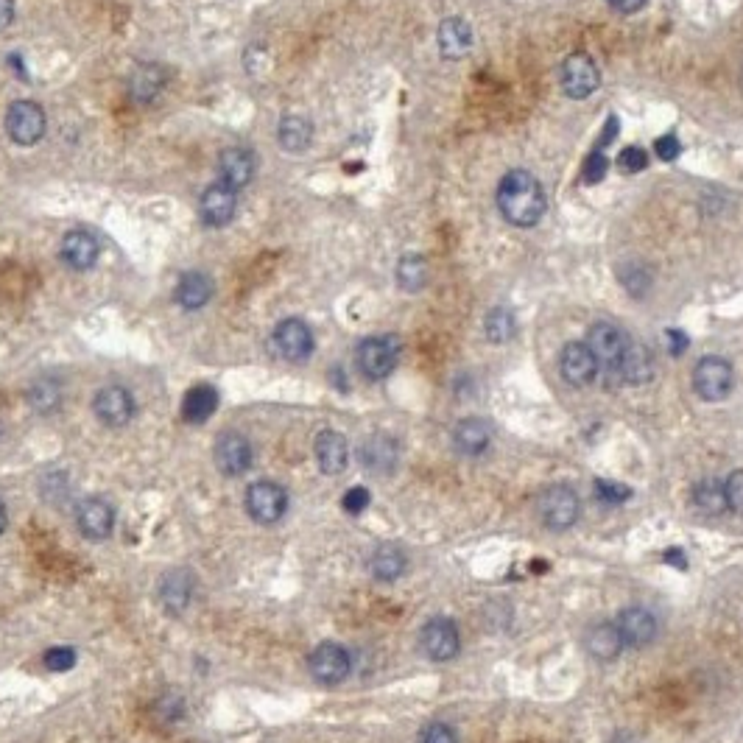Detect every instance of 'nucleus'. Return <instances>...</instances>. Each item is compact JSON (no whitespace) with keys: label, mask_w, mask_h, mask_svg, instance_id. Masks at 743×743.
I'll use <instances>...</instances> for the list:
<instances>
[{"label":"nucleus","mask_w":743,"mask_h":743,"mask_svg":"<svg viewBox=\"0 0 743 743\" xmlns=\"http://www.w3.org/2000/svg\"><path fill=\"white\" fill-rule=\"evenodd\" d=\"M545 190L528 171H509L498 185V210L512 227H534L545 216Z\"/></svg>","instance_id":"1"},{"label":"nucleus","mask_w":743,"mask_h":743,"mask_svg":"<svg viewBox=\"0 0 743 743\" xmlns=\"http://www.w3.org/2000/svg\"><path fill=\"white\" fill-rule=\"evenodd\" d=\"M629 341L632 338L626 336L618 325L598 322V325L590 327L587 347L593 350L595 361H598V372H604L607 383H621V361Z\"/></svg>","instance_id":"2"},{"label":"nucleus","mask_w":743,"mask_h":743,"mask_svg":"<svg viewBox=\"0 0 743 743\" xmlns=\"http://www.w3.org/2000/svg\"><path fill=\"white\" fill-rule=\"evenodd\" d=\"M358 369L369 380H383L394 372L400 361V341L397 336H369L358 344Z\"/></svg>","instance_id":"3"},{"label":"nucleus","mask_w":743,"mask_h":743,"mask_svg":"<svg viewBox=\"0 0 743 743\" xmlns=\"http://www.w3.org/2000/svg\"><path fill=\"white\" fill-rule=\"evenodd\" d=\"M732 386H735V372H732L730 361L718 355H707L693 369V389L707 403H718L730 397Z\"/></svg>","instance_id":"4"},{"label":"nucleus","mask_w":743,"mask_h":743,"mask_svg":"<svg viewBox=\"0 0 743 743\" xmlns=\"http://www.w3.org/2000/svg\"><path fill=\"white\" fill-rule=\"evenodd\" d=\"M45 109L37 101H14L6 112V132L17 146H34L45 135Z\"/></svg>","instance_id":"5"},{"label":"nucleus","mask_w":743,"mask_h":743,"mask_svg":"<svg viewBox=\"0 0 743 743\" xmlns=\"http://www.w3.org/2000/svg\"><path fill=\"white\" fill-rule=\"evenodd\" d=\"M285 509H288V492L274 481H255L246 489V512L255 523L271 526L277 520H283Z\"/></svg>","instance_id":"6"},{"label":"nucleus","mask_w":743,"mask_h":743,"mask_svg":"<svg viewBox=\"0 0 743 743\" xmlns=\"http://www.w3.org/2000/svg\"><path fill=\"white\" fill-rule=\"evenodd\" d=\"M419 649L425 651V657L433 662L453 660L461 649L459 626L447 618H433L419 632Z\"/></svg>","instance_id":"7"},{"label":"nucleus","mask_w":743,"mask_h":743,"mask_svg":"<svg viewBox=\"0 0 743 743\" xmlns=\"http://www.w3.org/2000/svg\"><path fill=\"white\" fill-rule=\"evenodd\" d=\"M271 347L280 358L299 364V361L311 358L313 352L311 327L305 325L302 319H283L271 333Z\"/></svg>","instance_id":"8"},{"label":"nucleus","mask_w":743,"mask_h":743,"mask_svg":"<svg viewBox=\"0 0 743 743\" xmlns=\"http://www.w3.org/2000/svg\"><path fill=\"white\" fill-rule=\"evenodd\" d=\"M542 523L554 531H565L579 520V495L570 487H548L540 498Z\"/></svg>","instance_id":"9"},{"label":"nucleus","mask_w":743,"mask_h":743,"mask_svg":"<svg viewBox=\"0 0 743 743\" xmlns=\"http://www.w3.org/2000/svg\"><path fill=\"white\" fill-rule=\"evenodd\" d=\"M308 665H311V674L316 682L338 685V682H344L350 676L352 657L350 651L338 646V643H322V646L313 649Z\"/></svg>","instance_id":"10"},{"label":"nucleus","mask_w":743,"mask_h":743,"mask_svg":"<svg viewBox=\"0 0 743 743\" xmlns=\"http://www.w3.org/2000/svg\"><path fill=\"white\" fill-rule=\"evenodd\" d=\"M601 84V76H598V68L595 62L587 54H570L562 65V90L568 98H590V95L598 90Z\"/></svg>","instance_id":"11"},{"label":"nucleus","mask_w":743,"mask_h":743,"mask_svg":"<svg viewBox=\"0 0 743 743\" xmlns=\"http://www.w3.org/2000/svg\"><path fill=\"white\" fill-rule=\"evenodd\" d=\"M93 411L107 428H123L129 419L135 417V397L123 386H104L95 394Z\"/></svg>","instance_id":"12"},{"label":"nucleus","mask_w":743,"mask_h":743,"mask_svg":"<svg viewBox=\"0 0 743 743\" xmlns=\"http://www.w3.org/2000/svg\"><path fill=\"white\" fill-rule=\"evenodd\" d=\"M559 369H562V378L568 380L570 386H576V389H584V386H590L598 378V361H595L593 350L584 341H570L568 347L562 350Z\"/></svg>","instance_id":"13"},{"label":"nucleus","mask_w":743,"mask_h":743,"mask_svg":"<svg viewBox=\"0 0 743 743\" xmlns=\"http://www.w3.org/2000/svg\"><path fill=\"white\" fill-rule=\"evenodd\" d=\"M216 467L224 475H244L252 467V445L244 433L227 431L216 439Z\"/></svg>","instance_id":"14"},{"label":"nucleus","mask_w":743,"mask_h":743,"mask_svg":"<svg viewBox=\"0 0 743 743\" xmlns=\"http://www.w3.org/2000/svg\"><path fill=\"white\" fill-rule=\"evenodd\" d=\"M235 213H238V196L224 182L210 185L199 199V216L207 227H227Z\"/></svg>","instance_id":"15"},{"label":"nucleus","mask_w":743,"mask_h":743,"mask_svg":"<svg viewBox=\"0 0 743 743\" xmlns=\"http://www.w3.org/2000/svg\"><path fill=\"white\" fill-rule=\"evenodd\" d=\"M76 526L87 540L104 542L115 526V512L104 498H87L76 509Z\"/></svg>","instance_id":"16"},{"label":"nucleus","mask_w":743,"mask_h":743,"mask_svg":"<svg viewBox=\"0 0 743 743\" xmlns=\"http://www.w3.org/2000/svg\"><path fill=\"white\" fill-rule=\"evenodd\" d=\"M615 626L621 632L623 646H632V649H643L657 637V618L646 607H626L618 615Z\"/></svg>","instance_id":"17"},{"label":"nucleus","mask_w":743,"mask_h":743,"mask_svg":"<svg viewBox=\"0 0 743 743\" xmlns=\"http://www.w3.org/2000/svg\"><path fill=\"white\" fill-rule=\"evenodd\" d=\"M98 255H101V246L95 241L90 232L84 230H73L62 238V246H59V257L62 263L73 271H87L93 269L98 263Z\"/></svg>","instance_id":"18"},{"label":"nucleus","mask_w":743,"mask_h":743,"mask_svg":"<svg viewBox=\"0 0 743 743\" xmlns=\"http://www.w3.org/2000/svg\"><path fill=\"white\" fill-rule=\"evenodd\" d=\"M313 450H316V461H319V467H322V473L325 475H338L344 473V467H347V461H350V445H347V439L341 436L338 431H322L316 436V442H313Z\"/></svg>","instance_id":"19"},{"label":"nucleus","mask_w":743,"mask_h":743,"mask_svg":"<svg viewBox=\"0 0 743 743\" xmlns=\"http://www.w3.org/2000/svg\"><path fill=\"white\" fill-rule=\"evenodd\" d=\"M473 26L464 17H447L439 26V51L445 59H464L473 51Z\"/></svg>","instance_id":"20"},{"label":"nucleus","mask_w":743,"mask_h":743,"mask_svg":"<svg viewBox=\"0 0 743 743\" xmlns=\"http://www.w3.org/2000/svg\"><path fill=\"white\" fill-rule=\"evenodd\" d=\"M218 174L221 182L232 190L246 188L255 176V157L246 149H224L218 157Z\"/></svg>","instance_id":"21"},{"label":"nucleus","mask_w":743,"mask_h":743,"mask_svg":"<svg viewBox=\"0 0 743 743\" xmlns=\"http://www.w3.org/2000/svg\"><path fill=\"white\" fill-rule=\"evenodd\" d=\"M654 378V355L646 344L640 341H629V347L623 352L621 361V383H632V386H646Z\"/></svg>","instance_id":"22"},{"label":"nucleus","mask_w":743,"mask_h":743,"mask_svg":"<svg viewBox=\"0 0 743 743\" xmlns=\"http://www.w3.org/2000/svg\"><path fill=\"white\" fill-rule=\"evenodd\" d=\"M453 442L464 456H481L489 445H492V425L487 419L467 417L461 419L453 431Z\"/></svg>","instance_id":"23"},{"label":"nucleus","mask_w":743,"mask_h":743,"mask_svg":"<svg viewBox=\"0 0 743 743\" xmlns=\"http://www.w3.org/2000/svg\"><path fill=\"white\" fill-rule=\"evenodd\" d=\"M213 299V280L204 271H188L176 285V302L185 311H199Z\"/></svg>","instance_id":"24"},{"label":"nucleus","mask_w":743,"mask_h":743,"mask_svg":"<svg viewBox=\"0 0 743 743\" xmlns=\"http://www.w3.org/2000/svg\"><path fill=\"white\" fill-rule=\"evenodd\" d=\"M361 464L372 473H392L397 464V445L392 436H369L361 445Z\"/></svg>","instance_id":"25"},{"label":"nucleus","mask_w":743,"mask_h":743,"mask_svg":"<svg viewBox=\"0 0 743 743\" xmlns=\"http://www.w3.org/2000/svg\"><path fill=\"white\" fill-rule=\"evenodd\" d=\"M218 408V392L210 386V383H199V386H193L188 394H185V400H182V417L185 422H193V425H199V422H207V419L216 414Z\"/></svg>","instance_id":"26"},{"label":"nucleus","mask_w":743,"mask_h":743,"mask_svg":"<svg viewBox=\"0 0 743 743\" xmlns=\"http://www.w3.org/2000/svg\"><path fill=\"white\" fill-rule=\"evenodd\" d=\"M190 595H193V576L188 570H171L160 581V601L168 612H182L190 604Z\"/></svg>","instance_id":"27"},{"label":"nucleus","mask_w":743,"mask_h":743,"mask_svg":"<svg viewBox=\"0 0 743 743\" xmlns=\"http://www.w3.org/2000/svg\"><path fill=\"white\" fill-rule=\"evenodd\" d=\"M277 140H280V149L288 151V154H302L313 140L311 121L302 115H285L280 121V129H277Z\"/></svg>","instance_id":"28"},{"label":"nucleus","mask_w":743,"mask_h":743,"mask_svg":"<svg viewBox=\"0 0 743 743\" xmlns=\"http://www.w3.org/2000/svg\"><path fill=\"white\" fill-rule=\"evenodd\" d=\"M587 649L595 660H615L623 649V637L615 623H598L587 635Z\"/></svg>","instance_id":"29"},{"label":"nucleus","mask_w":743,"mask_h":743,"mask_svg":"<svg viewBox=\"0 0 743 743\" xmlns=\"http://www.w3.org/2000/svg\"><path fill=\"white\" fill-rule=\"evenodd\" d=\"M406 554L392 545V542H386V545H380L378 551L372 554V562H369V568H372V576L378 581H394L400 579L403 573H406Z\"/></svg>","instance_id":"30"},{"label":"nucleus","mask_w":743,"mask_h":743,"mask_svg":"<svg viewBox=\"0 0 743 743\" xmlns=\"http://www.w3.org/2000/svg\"><path fill=\"white\" fill-rule=\"evenodd\" d=\"M428 260L422 255H406L397 263V283L403 291H422L428 285Z\"/></svg>","instance_id":"31"},{"label":"nucleus","mask_w":743,"mask_h":743,"mask_svg":"<svg viewBox=\"0 0 743 743\" xmlns=\"http://www.w3.org/2000/svg\"><path fill=\"white\" fill-rule=\"evenodd\" d=\"M168 82V73L160 65H140L132 76V95L137 101H151Z\"/></svg>","instance_id":"32"},{"label":"nucleus","mask_w":743,"mask_h":743,"mask_svg":"<svg viewBox=\"0 0 743 743\" xmlns=\"http://www.w3.org/2000/svg\"><path fill=\"white\" fill-rule=\"evenodd\" d=\"M693 503L702 509L704 514H724L727 512V495H724V484L716 478H704L693 487Z\"/></svg>","instance_id":"33"},{"label":"nucleus","mask_w":743,"mask_h":743,"mask_svg":"<svg viewBox=\"0 0 743 743\" xmlns=\"http://www.w3.org/2000/svg\"><path fill=\"white\" fill-rule=\"evenodd\" d=\"M28 403L34 411H40V414H51L59 408L62 403V386H59V380L54 378H40L31 383V389H28Z\"/></svg>","instance_id":"34"},{"label":"nucleus","mask_w":743,"mask_h":743,"mask_svg":"<svg viewBox=\"0 0 743 743\" xmlns=\"http://www.w3.org/2000/svg\"><path fill=\"white\" fill-rule=\"evenodd\" d=\"M487 338L492 344H506L512 341L517 333V322H514V313L509 308H492L487 313V322H484Z\"/></svg>","instance_id":"35"},{"label":"nucleus","mask_w":743,"mask_h":743,"mask_svg":"<svg viewBox=\"0 0 743 743\" xmlns=\"http://www.w3.org/2000/svg\"><path fill=\"white\" fill-rule=\"evenodd\" d=\"M593 487H595V498L604 500V503H626V500L632 498V489L626 487V484H618V481L598 478Z\"/></svg>","instance_id":"36"},{"label":"nucleus","mask_w":743,"mask_h":743,"mask_svg":"<svg viewBox=\"0 0 743 743\" xmlns=\"http://www.w3.org/2000/svg\"><path fill=\"white\" fill-rule=\"evenodd\" d=\"M42 665H45L48 671H54V674L70 671V668L76 665V651L65 649V646L45 651V657H42Z\"/></svg>","instance_id":"37"},{"label":"nucleus","mask_w":743,"mask_h":743,"mask_svg":"<svg viewBox=\"0 0 743 743\" xmlns=\"http://www.w3.org/2000/svg\"><path fill=\"white\" fill-rule=\"evenodd\" d=\"M724 495H727V509L735 514H743V470H732L724 481Z\"/></svg>","instance_id":"38"},{"label":"nucleus","mask_w":743,"mask_h":743,"mask_svg":"<svg viewBox=\"0 0 743 743\" xmlns=\"http://www.w3.org/2000/svg\"><path fill=\"white\" fill-rule=\"evenodd\" d=\"M609 171V160L604 157V151L595 149L590 157H587V163H584V182L587 185H595V182H601Z\"/></svg>","instance_id":"39"},{"label":"nucleus","mask_w":743,"mask_h":743,"mask_svg":"<svg viewBox=\"0 0 743 743\" xmlns=\"http://www.w3.org/2000/svg\"><path fill=\"white\" fill-rule=\"evenodd\" d=\"M618 165H621V171L623 174H640V171H646L649 168V154L643 149H626L621 154V160H618Z\"/></svg>","instance_id":"40"},{"label":"nucleus","mask_w":743,"mask_h":743,"mask_svg":"<svg viewBox=\"0 0 743 743\" xmlns=\"http://www.w3.org/2000/svg\"><path fill=\"white\" fill-rule=\"evenodd\" d=\"M419 743H459V738L447 724L436 721V724H428L425 730L419 732Z\"/></svg>","instance_id":"41"},{"label":"nucleus","mask_w":743,"mask_h":743,"mask_svg":"<svg viewBox=\"0 0 743 743\" xmlns=\"http://www.w3.org/2000/svg\"><path fill=\"white\" fill-rule=\"evenodd\" d=\"M344 512L347 514H361L369 506V489L364 487H352L347 489V495H344Z\"/></svg>","instance_id":"42"},{"label":"nucleus","mask_w":743,"mask_h":743,"mask_svg":"<svg viewBox=\"0 0 743 743\" xmlns=\"http://www.w3.org/2000/svg\"><path fill=\"white\" fill-rule=\"evenodd\" d=\"M654 151H657V157L660 160H676L679 157V151H682V143L676 140V135H662L657 137V143H654Z\"/></svg>","instance_id":"43"},{"label":"nucleus","mask_w":743,"mask_h":743,"mask_svg":"<svg viewBox=\"0 0 743 743\" xmlns=\"http://www.w3.org/2000/svg\"><path fill=\"white\" fill-rule=\"evenodd\" d=\"M668 350H671V355H682L688 350V336L682 330H668Z\"/></svg>","instance_id":"44"},{"label":"nucleus","mask_w":743,"mask_h":743,"mask_svg":"<svg viewBox=\"0 0 743 743\" xmlns=\"http://www.w3.org/2000/svg\"><path fill=\"white\" fill-rule=\"evenodd\" d=\"M607 3L615 9V12H621V14H635L646 6V0H607Z\"/></svg>","instance_id":"45"},{"label":"nucleus","mask_w":743,"mask_h":743,"mask_svg":"<svg viewBox=\"0 0 743 743\" xmlns=\"http://www.w3.org/2000/svg\"><path fill=\"white\" fill-rule=\"evenodd\" d=\"M14 20V0H0V31L12 26Z\"/></svg>","instance_id":"46"},{"label":"nucleus","mask_w":743,"mask_h":743,"mask_svg":"<svg viewBox=\"0 0 743 743\" xmlns=\"http://www.w3.org/2000/svg\"><path fill=\"white\" fill-rule=\"evenodd\" d=\"M665 562H671L674 568H685V565H688V559H685V554H682V551H676V548H671V551H665Z\"/></svg>","instance_id":"47"},{"label":"nucleus","mask_w":743,"mask_h":743,"mask_svg":"<svg viewBox=\"0 0 743 743\" xmlns=\"http://www.w3.org/2000/svg\"><path fill=\"white\" fill-rule=\"evenodd\" d=\"M6 523H9V514H6V503L0 498V534L6 531Z\"/></svg>","instance_id":"48"}]
</instances>
